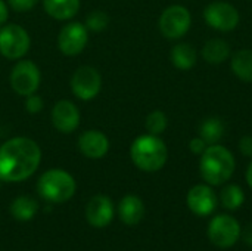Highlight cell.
<instances>
[{
	"label": "cell",
	"mask_w": 252,
	"mask_h": 251,
	"mask_svg": "<svg viewBox=\"0 0 252 251\" xmlns=\"http://www.w3.org/2000/svg\"><path fill=\"white\" fill-rule=\"evenodd\" d=\"M109 24V16L102 10H93L86 18V28L94 33L103 31Z\"/></svg>",
	"instance_id": "d4e9b609"
},
{
	"label": "cell",
	"mask_w": 252,
	"mask_h": 251,
	"mask_svg": "<svg viewBox=\"0 0 252 251\" xmlns=\"http://www.w3.org/2000/svg\"><path fill=\"white\" fill-rule=\"evenodd\" d=\"M87 222L94 228H103L114 219V204L106 195H94L86 207Z\"/></svg>",
	"instance_id": "5bb4252c"
},
{
	"label": "cell",
	"mask_w": 252,
	"mask_h": 251,
	"mask_svg": "<svg viewBox=\"0 0 252 251\" xmlns=\"http://www.w3.org/2000/svg\"><path fill=\"white\" fill-rule=\"evenodd\" d=\"M168 126V118L167 115L157 109V111H152L148 117H146V121H145V127L148 130V133L151 135H155V136H159L161 133L165 132Z\"/></svg>",
	"instance_id": "cb8c5ba5"
},
{
	"label": "cell",
	"mask_w": 252,
	"mask_h": 251,
	"mask_svg": "<svg viewBox=\"0 0 252 251\" xmlns=\"http://www.w3.org/2000/svg\"><path fill=\"white\" fill-rule=\"evenodd\" d=\"M220 201L226 210L235 212L244 204L245 194L239 185H226L220 192Z\"/></svg>",
	"instance_id": "603a6c76"
},
{
	"label": "cell",
	"mask_w": 252,
	"mask_h": 251,
	"mask_svg": "<svg viewBox=\"0 0 252 251\" xmlns=\"http://www.w3.org/2000/svg\"><path fill=\"white\" fill-rule=\"evenodd\" d=\"M52 123L61 133H71L80 124V111L71 101H59L52 109Z\"/></svg>",
	"instance_id": "4fadbf2b"
},
{
	"label": "cell",
	"mask_w": 252,
	"mask_h": 251,
	"mask_svg": "<svg viewBox=\"0 0 252 251\" xmlns=\"http://www.w3.org/2000/svg\"><path fill=\"white\" fill-rule=\"evenodd\" d=\"M244 240H245V243H247L248 246H251L252 247V223L245 228V231H244Z\"/></svg>",
	"instance_id": "4dcf8cb0"
},
{
	"label": "cell",
	"mask_w": 252,
	"mask_h": 251,
	"mask_svg": "<svg viewBox=\"0 0 252 251\" xmlns=\"http://www.w3.org/2000/svg\"><path fill=\"white\" fill-rule=\"evenodd\" d=\"M204 19L211 28L221 33H227V31H233L239 25L241 15L233 4L220 0V1H213L205 7Z\"/></svg>",
	"instance_id": "ba28073f"
},
{
	"label": "cell",
	"mask_w": 252,
	"mask_h": 251,
	"mask_svg": "<svg viewBox=\"0 0 252 251\" xmlns=\"http://www.w3.org/2000/svg\"><path fill=\"white\" fill-rule=\"evenodd\" d=\"M7 1L15 12H28L37 3V0H7Z\"/></svg>",
	"instance_id": "4316f807"
},
{
	"label": "cell",
	"mask_w": 252,
	"mask_h": 251,
	"mask_svg": "<svg viewBox=\"0 0 252 251\" xmlns=\"http://www.w3.org/2000/svg\"><path fill=\"white\" fill-rule=\"evenodd\" d=\"M130 157L137 169L146 173H154L165 166L168 149L159 136L148 133L133 141L130 146Z\"/></svg>",
	"instance_id": "3957f363"
},
{
	"label": "cell",
	"mask_w": 252,
	"mask_h": 251,
	"mask_svg": "<svg viewBox=\"0 0 252 251\" xmlns=\"http://www.w3.org/2000/svg\"><path fill=\"white\" fill-rule=\"evenodd\" d=\"M41 81L40 70L32 61H18L10 72V86L21 95L28 96L37 92Z\"/></svg>",
	"instance_id": "9c48e42d"
},
{
	"label": "cell",
	"mask_w": 252,
	"mask_h": 251,
	"mask_svg": "<svg viewBox=\"0 0 252 251\" xmlns=\"http://www.w3.org/2000/svg\"><path fill=\"white\" fill-rule=\"evenodd\" d=\"M236 169L233 154L223 145H208L201 155L199 172L205 183L211 186L224 185L230 180Z\"/></svg>",
	"instance_id": "7a4b0ae2"
},
{
	"label": "cell",
	"mask_w": 252,
	"mask_h": 251,
	"mask_svg": "<svg viewBox=\"0 0 252 251\" xmlns=\"http://www.w3.org/2000/svg\"><path fill=\"white\" fill-rule=\"evenodd\" d=\"M41 161L37 142L30 138H12L0 146V180L22 182L32 176Z\"/></svg>",
	"instance_id": "6da1fadb"
},
{
	"label": "cell",
	"mask_w": 252,
	"mask_h": 251,
	"mask_svg": "<svg viewBox=\"0 0 252 251\" xmlns=\"http://www.w3.org/2000/svg\"><path fill=\"white\" fill-rule=\"evenodd\" d=\"M207 142L202 139V138H193L190 142H189V149H190V152H193V154H196V155H202V152L207 149Z\"/></svg>",
	"instance_id": "83f0119b"
},
{
	"label": "cell",
	"mask_w": 252,
	"mask_h": 251,
	"mask_svg": "<svg viewBox=\"0 0 252 251\" xmlns=\"http://www.w3.org/2000/svg\"><path fill=\"white\" fill-rule=\"evenodd\" d=\"M102 87V77L93 67L84 65L75 70L71 77V90L81 101H90L97 96Z\"/></svg>",
	"instance_id": "30bf717a"
},
{
	"label": "cell",
	"mask_w": 252,
	"mask_h": 251,
	"mask_svg": "<svg viewBox=\"0 0 252 251\" xmlns=\"http://www.w3.org/2000/svg\"><path fill=\"white\" fill-rule=\"evenodd\" d=\"M188 207L196 216H208L217 207V195L211 185H195L188 192Z\"/></svg>",
	"instance_id": "7c38bea8"
},
{
	"label": "cell",
	"mask_w": 252,
	"mask_h": 251,
	"mask_svg": "<svg viewBox=\"0 0 252 251\" xmlns=\"http://www.w3.org/2000/svg\"><path fill=\"white\" fill-rule=\"evenodd\" d=\"M247 182H248L250 188L252 189V161L250 163V166H248V170H247Z\"/></svg>",
	"instance_id": "1f68e13d"
},
{
	"label": "cell",
	"mask_w": 252,
	"mask_h": 251,
	"mask_svg": "<svg viewBox=\"0 0 252 251\" xmlns=\"http://www.w3.org/2000/svg\"><path fill=\"white\" fill-rule=\"evenodd\" d=\"M74 178L61 169H52L43 173L37 182L38 195L49 203H65L75 194Z\"/></svg>",
	"instance_id": "277c9868"
},
{
	"label": "cell",
	"mask_w": 252,
	"mask_h": 251,
	"mask_svg": "<svg viewBox=\"0 0 252 251\" xmlns=\"http://www.w3.org/2000/svg\"><path fill=\"white\" fill-rule=\"evenodd\" d=\"M202 58L211 65H220L230 56V44L223 38H211L202 47Z\"/></svg>",
	"instance_id": "e0dca14e"
},
{
	"label": "cell",
	"mask_w": 252,
	"mask_h": 251,
	"mask_svg": "<svg viewBox=\"0 0 252 251\" xmlns=\"http://www.w3.org/2000/svg\"><path fill=\"white\" fill-rule=\"evenodd\" d=\"M171 62L176 68L188 71L196 64V50L189 43H179L171 49Z\"/></svg>",
	"instance_id": "ffe728a7"
},
{
	"label": "cell",
	"mask_w": 252,
	"mask_h": 251,
	"mask_svg": "<svg viewBox=\"0 0 252 251\" xmlns=\"http://www.w3.org/2000/svg\"><path fill=\"white\" fill-rule=\"evenodd\" d=\"M241 235V225L230 215H219L208 225V238L219 249L233 247Z\"/></svg>",
	"instance_id": "8992f818"
},
{
	"label": "cell",
	"mask_w": 252,
	"mask_h": 251,
	"mask_svg": "<svg viewBox=\"0 0 252 251\" xmlns=\"http://www.w3.org/2000/svg\"><path fill=\"white\" fill-rule=\"evenodd\" d=\"M44 107V102L41 99V96L32 93V95H28L27 96V101H25V108L30 114H38Z\"/></svg>",
	"instance_id": "484cf974"
},
{
	"label": "cell",
	"mask_w": 252,
	"mask_h": 251,
	"mask_svg": "<svg viewBox=\"0 0 252 251\" xmlns=\"http://www.w3.org/2000/svg\"><path fill=\"white\" fill-rule=\"evenodd\" d=\"M118 213L126 225H137L145 216V204L136 195H126L118 206Z\"/></svg>",
	"instance_id": "2e32d148"
},
{
	"label": "cell",
	"mask_w": 252,
	"mask_h": 251,
	"mask_svg": "<svg viewBox=\"0 0 252 251\" xmlns=\"http://www.w3.org/2000/svg\"><path fill=\"white\" fill-rule=\"evenodd\" d=\"M31 40L21 25L6 24L0 27V53L7 59H21L30 49Z\"/></svg>",
	"instance_id": "52a82bcc"
},
{
	"label": "cell",
	"mask_w": 252,
	"mask_h": 251,
	"mask_svg": "<svg viewBox=\"0 0 252 251\" xmlns=\"http://www.w3.org/2000/svg\"><path fill=\"white\" fill-rule=\"evenodd\" d=\"M43 7L52 18L66 21L77 15L80 0H43Z\"/></svg>",
	"instance_id": "ac0fdd59"
},
{
	"label": "cell",
	"mask_w": 252,
	"mask_h": 251,
	"mask_svg": "<svg viewBox=\"0 0 252 251\" xmlns=\"http://www.w3.org/2000/svg\"><path fill=\"white\" fill-rule=\"evenodd\" d=\"M7 16H9V9H7V4L0 0V25H3L6 21H7Z\"/></svg>",
	"instance_id": "f546056e"
},
{
	"label": "cell",
	"mask_w": 252,
	"mask_h": 251,
	"mask_svg": "<svg viewBox=\"0 0 252 251\" xmlns=\"http://www.w3.org/2000/svg\"><path fill=\"white\" fill-rule=\"evenodd\" d=\"M230 67L233 74L239 80L245 83H252V50L241 49L236 53H233Z\"/></svg>",
	"instance_id": "d6986e66"
},
{
	"label": "cell",
	"mask_w": 252,
	"mask_h": 251,
	"mask_svg": "<svg viewBox=\"0 0 252 251\" xmlns=\"http://www.w3.org/2000/svg\"><path fill=\"white\" fill-rule=\"evenodd\" d=\"M78 148L84 157L99 160L108 154L109 139L100 130H86L78 138Z\"/></svg>",
	"instance_id": "9a60e30c"
},
{
	"label": "cell",
	"mask_w": 252,
	"mask_h": 251,
	"mask_svg": "<svg viewBox=\"0 0 252 251\" xmlns=\"http://www.w3.org/2000/svg\"><path fill=\"white\" fill-rule=\"evenodd\" d=\"M37 209H38L37 201L28 195H21V197L15 198V201L10 204V213L19 222L31 220L35 216Z\"/></svg>",
	"instance_id": "7402d4cb"
},
{
	"label": "cell",
	"mask_w": 252,
	"mask_h": 251,
	"mask_svg": "<svg viewBox=\"0 0 252 251\" xmlns=\"http://www.w3.org/2000/svg\"><path fill=\"white\" fill-rule=\"evenodd\" d=\"M89 41V30L80 22H69L62 27L58 36L59 50L66 56L81 53Z\"/></svg>",
	"instance_id": "8fae6325"
},
{
	"label": "cell",
	"mask_w": 252,
	"mask_h": 251,
	"mask_svg": "<svg viewBox=\"0 0 252 251\" xmlns=\"http://www.w3.org/2000/svg\"><path fill=\"white\" fill-rule=\"evenodd\" d=\"M224 123L219 117L205 118L199 126V138H202L207 145L219 143L224 136Z\"/></svg>",
	"instance_id": "44dd1931"
},
{
	"label": "cell",
	"mask_w": 252,
	"mask_h": 251,
	"mask_svg": "<svg viewBox=\"0 0 252 251\" xmlns=\"http://www.w3.org/2000/svg\"><path fill=\"white\" fill-rule=\"evenodd\" d=\"M192 24V16L188 7L182 4L168 6L159 16V31L168 40H177L183 37Z\"/></svg>",
	"instance_id": "5b68a950"
},
{
	"label": "cell",
	"mask_w": 252,
	"mask_h": 251,
	"mask_svg": "<svg viewBox=\"0 0 252 251\" xmlns=\"http://www.w3.org/2000/svg\"><path fill=\"white\" fill-rule=\"evenodd\" d=\"M239 151L242 155L252 158V136H244L239 141Z\"/></svg>",
	"instance_id": "f1b7e54d"
}]
</instances>
